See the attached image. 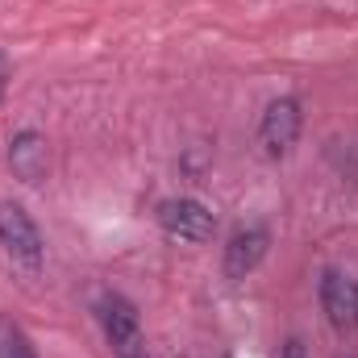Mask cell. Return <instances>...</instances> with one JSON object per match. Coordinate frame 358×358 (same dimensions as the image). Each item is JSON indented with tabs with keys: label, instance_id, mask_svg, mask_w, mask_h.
Here are the masks:
<instances>
[{
	"label": "cell",
	"instance_id": "cell-5",
	"mask_svg": "<svg viewBox=\"0 0 358 358\" xmlns=\"http://www.w3.org/2000/svg\"><path fill=\"white\" fill-rule=\"evenodd\" d=\"M317 296H321V313L325 321L334 325V334H355L358 329V279L346 275L338 267L321 271V283H317Z\"/></svg>",
	"mask_w": 358,
	"mask_h": 358
},
{
	"label": "cell",
	"instance_id": "cell-4",
	"mask_svg": "<svg viewBox=\"0 0 358 358\" xmlns=\"http://www.w3.org/2000/svg\"><path fill=\"white\" fill-rule=\"evenodd\" d=\"M96 321H100V329H104V338H108V346H113L117 358L134 355V350H146L138 308H134L121 292H104V296L96 300Z\"/></svg>",
	"mask_w": 358,
	"mask_h": 358
},
{
	"label": "cell",
	"instance_id": "cell-11",
	"mask_svg": "<svg viewBox=\"0 0 358 358\" xmlns=\"http://www.w3.org/2000/svg\"><path fill=\"white\" fill-rule=\"evenodd\" d=\"M125 358H150V355L146 350H134V355H125Z\"/></svg>",
	"mask_w": 358,
	"mask_h": 358
},
{
	"label": "cell",
	"instance_id": "cell-8",
	"mask_svg": "<svg viewBox=\"0 0 358 358\" xmlns=\"http://www.w3.org/2000/svg\"><path fill=\"white\" fill-rule=\"evenodd\" d=\"M0 358H38L29 334L13 317H4V313H0Z\"/></svg>",
	"mask_w": 358,
	"mask_h": 358
},
{
	"label": "cell",
	"instance_id": "cell-6",
	"mask_svg": "<svg viewBox=\"0 0 358 358\" xmlns=\"http://www.w3.org/2000/svg\"><path fill=\"white\" fill-rule=\"evenodd\" d=\"M267 250H271V229L267 225H259V221L238 225V229L229 234V242H225V259H221V267H225L229 279H246L250 271L267 259Z\"/></svg>",
	"mask_w": 358,
	"mask_h": 358
},
{
	"label": "cell",
	"instance_id": "cell-9",
	"mask_svg": "<svg viewBox=\"0 0 358 358\" xmlns=\"http://www.w3.org/2000/svg\"><path fill=\"white\" fill-rule=\"evenodd\" d=\"M283 358H308V355H304V346H300V342H296V338H292V342H287V346H283Z\"/></svg>",
	"mask_w": 358,
	"mask_h": 358
},
{
	"label": "cell",
	"instance_id": "cell-10",
	"mask_svg": "<svg viewBox=\"0 0 358 358\" xmlns=\"http://www.w3.org/2000/svg\"><path fill=\"white\" fill-rule=\"evenodd\" d=\"M4 84H8V76H4V59H0V96H4Z\"/></svg>",
	"mask_w": 358,
	"mask_h": 358
},
{
	"label": "cell",
	"instance_id": "cell-1",
	"mask_svg": "<svg viewBox=\"0 0 358 358\" xmlns=\"http://www.w3.org/2000/svg\"><path fill=\"white\" fill-rule=\"evenodd\" d=\"M0 255L8 259V267L21 271L25 279H38L42 259H46V242H42V229L34 225V217L13 204V200H0Z\"/></svg>",
	"mask_w": 358,
	"mask_h": 358
},
{
	"label": "cell",
	"instance_id": "cell-3",
	"mask_svg": "<svg viewBox=\"0 0 358 358\" xmlns=\"http://www.w3.org/2000/svg\"><path fill=\"white\" fill-rule=\"evenodd\" d=\"M300 129H304V108L296 96H279L271 100L259 117V150L267 159H283L292 155V146L300 142Z\"/></svg>",
	"mask_w": 358,
	"mask_h": 358
},
{
	"label": "cell",
	"instance_id": "cell-2",
	"mask_svg": "<svg viewBox=\"0 0 358 358\" xmlns=\"http://www.w3.org/2000/svg\"><path fill=\"white\" fill-rule=\"evenodd\" d=\"M155 221H159V229H163L171 242H192V246H196V242H208V238L217 234L213 208L200 204V200H192V196H167V200H159Z\"/></svg>",
	"mask_w": 358,
	"mask_h": 358
},
{
	"label": "cell",
	"instance_id": "cell-7",
	"mask_svg": "<svg viewBox=\"0 0 358 358\" xmlns=\"http://www.w3.org/2000/svg\"><path fill=\"white\" fill-rule=\"evenodd\" d=\"M8 171L21 179V183H42L50 171V150H46V138L38 129H17L8 138Z\"/></svg>",
	"mask_w": 358,
	"mask_h": 358
}]
</instances>
